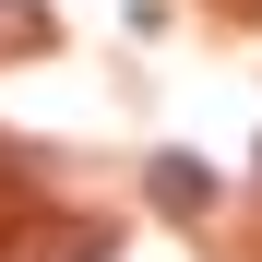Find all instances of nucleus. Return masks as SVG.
Listing matches in <instances>:
<instances>
[{
    "label": "nucleus",
    "instance_id": "1",
    "mask_svg": "<svg viewBox=\"0 0 262 262\" xmlns=\"http://www.w3.org/2000/svg\"><path fill=\"white\" fill-rule=\"evenodd\" d=\"M155 203H179V214H203V203H214V179H203L191 155H155Z\"/></svg>",
    "mask_w": 262,
    "mask_h": 262
},
{
    "label": "nucleus",
    "instance_id": "2",
    "mask_svg": "<svg viewBox=\"0 0 262 262\" xmlns=\"http://www.w3.org/2000/svg\"><path fill=\"white\" fill-rule=\"evenodd\" d=\"M107 250H119V238H107V227H72V238H60V250H24V262H107Z\"/></svg>",
    "mask_w": 262,
    "mask_h": 262
},
{
    "label": "nucleus",
    "instance_id": "3",
    "mask_svg": "<svg viewBox=\"0 0 262 262\" xmlns=\"http://www.w3.org/2000/svg\"><path fill=\"white\" fill-rule=\"evenodd\" d=\"M36 24H48L36 0H0V60H12V48H36Z\"/></svg>",
    "mask_w": 262,
    "mask_h": 262
}]
</instances>
